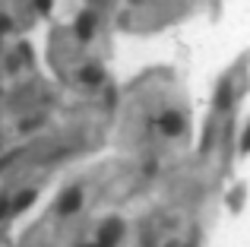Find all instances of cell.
<instances>
[{
	"label": "cell",
	"mask_w": 250,
	"mask_h": 247,
	"mask_svg": "<svg viewBox=\"0 0 250 247\" xmlns=\"http://www.w3.org/2000/svg\"><path fill=\"white\" fill-rule=\"evenodd\" d=\"M80 206H83V193H80V190L63 193V200H61V216H73Z\"/></svg>",
	"instance_id": "4"
},
{
	"label": "cell",
	"mask_w": 250,
	"mask_h": 247,
	"mask_svg": "<svg viewBox=\"0 0 250 247\" xmlns=\"http://www.w3.org/2000/svg\"><path fill=\"white\" fill-rule=\"evenodd\" d=\"M83 82H89V86L102 82V70H98V67H85L83 70Z\"/></svg>",
	"instance_id": "7"
},
{
	"label": "cell",
	"mask_w": 250,
	"mask_h": 247,
	"mask_svg": "<svg viewBox=\"0 0 250 247\" xmlns=\"http://www.w3.org/2000/svg\"><path fill=\"white\" fill-rule=\"evenodd\" d=\"M32 203H35V190H22V197H16V203H13V212H22Z\"/></svg>",
	"instance_id": "5"
},
{
	"label": "cell",
	"mask_w": 250,
	"mask_h": 247,
	"mask_svg": "<svg viewBox=\"0 0 250 247\" xmlns=\"http://www.w3.org/2000/svg\"><path fill=\"white\" fill-rule=\"evenodd\" d=\"M83 247H92V244H83ZM98 247H102V244H98Z\"/></svg>",
	"instance_id": "12"
},
{
	"label": "cell",
	"mask_w": 250,
	"mask_h": 247,
	"mask_svg": "<svg viewBox=\"0 0 250 247\" xmlns=\"http://www.w3.org/2000/svg\"><path fill=\"white\" fill-rule=\"evenodd\" d=\"M231 105V86H222L219 95H215V108H228Z\"/></svg>",
	"instance_id": "6"
},
{
	"label": "cell",
	"mask_w": 250,
	"mask_h": 247,
	"mask_svg": "<svg viewBox=\"0 0 250 247\" xmlns=\"http://www.w3.org/2000/svg\"><path fill=\"white\" fill-rule=\"evenodd\" d=\"M133 3H136V0H133Z\"/></svg>",
	"instance_id": "13"
},
{
	"label": "cell",
	"mask_w": 250,
	"mask_h": 247,
	"mask_svg": "<svg viewBox=\"0 0 250 247\" xmlns=\"http://www.w3.org/2000/svg\"><path fill=\"white\" fill-rule=\"evenodd\" d=\"M6 212H13V206H10V203H6V200H3V203H0V219H3Z\"/></svg>",
	"instance_id": "10"
},
{
	"label": "cell",
	"mask_w": 250,
	"mask_h": 247,
	"mask_svg": "<svg viewBox=\"0 0 250 247\" xmlns=\"http://www.w3.org/2000/svg\"><path fill=\"white\" fill-rule=\"evenodd\" d=\"M121 235H124L121 219H111V222L102 228V235H98V244H102V247H114L117 241H121Z\"/></svg>",
	"instance_id": "1"
},
{
	"label": "cell",
	"mask_w": 250,
	"mask_h": 247,
	"mask_svg": "<svg viewBox=\"0 0 250 247\" xmlns=\"http://www.w3.org/2000/svg\"><path fill=\"white\" fill-rule=\"evenodd\" d=\"M35 6H38L42 13H48V10H51V0H35Z\"/></svg>",
	"instance_id": "9"
},
{
	"label": "cell",
	"mask_w": 250,
	"mask_h": 247,
	"mask_svg": "<svg viewBox=\"0 0 250 247\" xmlns=\"http://www.w3.org/2000/svg\"><path fill=\"white\" fill-rule=\"evenodd\" d=\"M241 152H250V127L244 130V136H241Z\"/></svg>",
	"instance_id": "8"
},
{
	"label": "cell",
	"mask_w": 250,
	"mask_h": 247,
	"mask_svg": "<svg viewBox=\"0 0 250 247\" xmlns=\"http://www.w3.org/2000/svg\"><path fill=\"white\" fill-rule=\"evenodd\" d=\"M6 29H10V19H6V16H0V32H6Z\"/></svg>",
	"instance_id": "11"
},
{
	"label": "cell",
	"mask_w": 250,
	"mask_h": 247,
	"mask_svg": "<svg viewBox=\"0 0 250 247\" xmlns=\"http://www.w3.org/2000/svg\"><path fill=\"white\" fill-rule=\"evenodd\" d=\"M92 32H95V13H83V16L76 19V38H80V41H89Z\"/></svg>",
	"instance_id": "3"
},
{
	"label": "cell",
	"mask_w": 250,
	"mask_h": 247,
	"mask_svg": "<svg viewBox=\"0 0 250 247\" xmlns=\"http://www.w3.org/2000/svg\"><path fill=\"white\" fill-rule=\"evenodd\" d=\"M159 127H162V133H168V136H177L184 130V118L177 111H165L159 118Z\"/></svg>",
	"instance_id": "2"
}]
</instances>
